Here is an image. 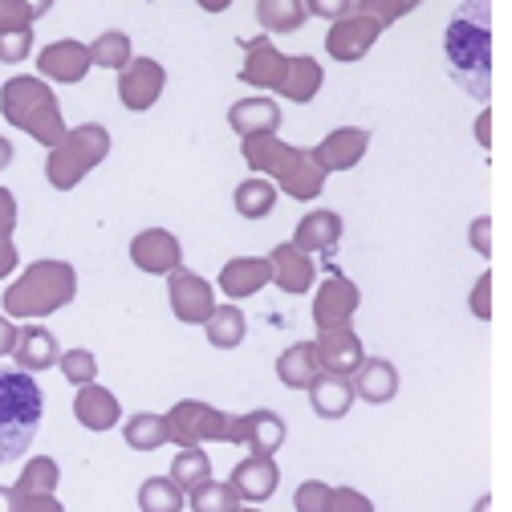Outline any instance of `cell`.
<instances>
[{"instance_id":"cell-26","label":"cell","mask_w":512,"mask_h":512,"mask_svg":"<svg viewBox=\"0 0 512 512\" xmlns=\"http://www.w3.org/2000/svg\"><path fill=\"white\" fill-rule=\"evenodd\" d=\"M338 240H342V216L338 212H326V208L309 212L297 224V232H293V244L301 252H330Z\"/></svg>"},{"instance_id":"cell-28","label":"cell","mask_w":512,"mask_h":512,"mask_svg":"<svg viewBox=\"0 0 512 512\" xmlns=\"http://www.w3.org/2000/svg\"><path fill=\"white\" fill-rule=\"evenodd\" d=\"M322 82H326V74H322V66L309 57V53H301V57H289V70H285V82H281V94L289 98V102H313L317 98V90H322Z\"/></svg>"},{"instance_id":"cell-39","label":"cell","mask_w":512,"mask_h":512,"mask_svg":"<svg viewBox=\"0 0 512 512\" xmlns=\"http://www.w3.org/2000/svg\"><path fill=\"white\" fill-rule=\"evenodd\" d=\"M330 484L326 480H301L293 492V508L297 512H326L330 508Z\"/></svg>"},{"instance_id":"cell-40","label":"cell","mask_w":512,"mask_h":512,"mask_svg":"<svg viewBox=\"0 0 512 512\" xmlns=\"http://www.w3.org/2000/svg\"><path fill=\"white\" fill-rule=\"evenodd\" d=\"M29 53H33V25L29 29H0V61L17 66V61H25Z\"/></svg>"},{"instance_id":"cell-8","label":"cell","mask_w":512,"mask_h":512,"mask_svg":"<svg viewBox=\"0 0 512 512\" xmlns=\"http://www.w3.org/2000/svg\"><path fill=\"white\" fill-rule=\"evenodd\" d=\"M167 301H171V313L175 322L183 326H204L212 309H216V289L191 269H175L167 273Z\"/></svg>"},{"instance_id":"cell-30","label":"cell","mask_w":512,"mask_h":512,"mask_svg":"<svg viewBox=\"0 0 512 512\" xmlns=\"http://www.w3.org/2000/svg\"><path fill=\"white\" fill-rule=\"evenodd\" d=\"M232 204L244 220H265L277 208V187H273V179H244L232 191Z\"/></svg>"},{"instance_id":"cell-50","label":"cell","mask_w":512,"mask_h":512,"mask_svg":"<svg viewBox=\"0 0 512 512\" xmlns=\"http://www.w3.org/2000/svg\"><path fill=\"white\" fill-rule=\"evenodd\" d=\"M13 159H17V151H13V143H9V139H0V171H5V167H9Z\"/></svg>"},{"instance_id":"cell-53","label":"cell","mask_w":512,"mask_h":512,"mask_svg":"<svg viewBox=\"0 0 512 512\" xmlns=\"http://www.w3.org/2000/svg\"><path fill=\"white\" fill-rule=\"evenodd\" d=\"M476 244L480 252H488V220H476Z\"/></svg>"},{"instance_id":"cell-2","label":"cell","mask_w":512,"mask_h":512,"mask_svg":"<svg viewBox=\"0 0 512 512\" xmlns=\"http://www.w3.org/2000/svg\"><path fill=\"white\" fill-rule=\"evenodd\" d=\"M244 163L256 175H273V187H281L293 200H317L326 187V171L313 163V155L281 143L277 135H248Z\"/></svg>"},{"instance_id":"cell-49","label":"cell","mask_w":512,"mask_h":512,"mask_svg":"<svg viewBox=\"0 0 512 512\" xmlns=\"http://www.w3.org/2000/svg\"><path fill=\"white\" fill-rule=\"evenodd\" d=\"M25 5V13H29V21H41L49 9H53V0H21Z\"/></svg>"},{"instance_id":"cell-29","label":"cell","mask_w":512,"mask_h":512,"mask_svg":"<svg viewBox=\"0 0 512 512\" xmlns=\"http://www.w3.org/2000/svg\"><path fill=\"white\" fill-rule=\"evenodd\" d=\"M204 330H208V342L216 350H236L244 342V334H248V317L236 305H216L212 317L204 322Z\"/></svg>"},{"instance_id":"cell-22","label":"cell","mask_w":512,"mask_h":512,"mask_svg":"<svg viewBox=\"0 0 512 512\" xmlns=\"http://www.w3.org/2000/svg\"><path fill=\"white\" fill-rule=\"evenodd\" d=\"M74 415H78V423L86 431H110L122 419V403L106 387H98V382H86V387H78Z\"/></svg>"},{"instance_id":"cell-20","label":"cell","mask_w":512,"mask_h":512,"mask_svg":"<svg viewBox=\"0 0 512 512\" xmlns=\"http://www.w3.org/2000/svg\"><path fill=\"white\" fill-rule=\"evenodd\" d=\"M57 358H61V346H57V338H53L45 326H25V330H17V342H13V362H17V370L37 374V370L57 366Z\"/></svg>"},{"instance_id":"cell-52","label":"cell","mask_w":512,"mask_h":512,"mask_svg":"<svg viewBox=\"0 0 512 512\" xmlns=\"http://www.w3.org/2000/svg\"><path fill=\"white\" fill-rule=\"evenodd\" d=\"M196 5H200L204 13H224V9L232 5V0H196Z\"/></svg>"},{"instance_id":"cell-51","label":"cell","mask_w":512,"mask_h":512,"mask_svg":"<svg viewBox=\"0 0 512 512\" xmlns=\"http://www.w3.org/2000/svg\"><path fill=\"white\" fill-rule=\"evenodd\" d=\"M0 512H17V496H13V488H0Z\"/></svg>"},{"instance_id":"cell-31","label":"cell","mask_w":512,"mask_h":512,"mask_svg":"<svg viewBox=\"0 0 512 512\" xmlns=\"http://www.w3.org/2000/svg\"><path fill=\"white\" fill-rule=\"evenodd\" d=\"M122 439H126V447H135V452H159L167 443V419L155 411H139L122 423Z\"/></svg>"},{"instance_id":"cell-42","label":"cell","mask_w":512,"mask_h":512,"mask_svg":"<svg viewBox=\"0 0 512 512\" xmlns=\"http://www.w3.org/2000/svg\"><path fill=\"white\" fill-rule=\"evenodd\" d=\"M354 0H305V17H322V21H342L350 13Z\"/></svg>"},{"instance_id":"cell-7","label":"cell","mask_w":512,"mask_h":512,"mask_svg":"<svg viewBox=\"0 0 512 512\" xmlns=\"http://www.w3.org/2000/svg\"><path fill=\"white\" fill-rule=\"evenodd\" d=\"M163 419H167V443H179V447L224 443V435H228V415L212 403H200V399L175 403Z\"/></svg>"},{"instance_id":"cell-56","label":"cell","mask_w":512,"mask_h":512,"mask_svg":"<svg viewBox=\"0 0 512 512\" xmlns=\"http://www.w3.org/2000/svg\"><path fill=\"white\" fill-rule=\"evenodd\" d=\"M480 512H488V500H480Z\"/></svg>"},{"instance_id":"cell-10","label":"cell","mask_w":512,"mask_h":512,"mask_svg":"<svg viewBox=\"0 0 512 512\" xmlns=\"http://www.w3.org/2000/svg\"><path fill=\"white\" fill-rule=\"evenodd\" d=\"M285 70H289V53H281V49L269 41V33L244 41V61H240V82H244V86L277 90V94H281Z\"/></svg>"},{"instance_id":"cell-11","label":"cell","mask_w":512,"mask_h":512,"mask_svg":"<svg viewBox=\"0 0 512 512\" xmlns=\"http://www.w3.org/2000/svg\"><path fill=\"white\" fill-rule=\"evenodd\" d=\"M358 301H362L358 285H354L346 273L334 269V273L322 281V289L313 293V326H317V330L350 326V317L358 313Z\"/></svg>"},{"instance_id":"cell-44","label":"cell","mask_w":512,"mask_h":512,"mask_svg":"<svg viewBox=\"0 0 512 512\" xmlns=\"http://www.w3.org/2000/svg\"><path fill=\"white\" fill-rule=\"evenodd\" d=\"M29 13L21 0H0V29H29Z\"/></svg>"},{"instance_id":"cell-32","label":"cell","mask_w":512,"mask_h":512,"mask_svg":"<svg viewBox=\"0 0 512 512\" xmlns=\"http://www.w3.org/2000/svg\"><path fill=\"white\" fill-rule=\"evenodd\" d=\"M256 21L265 33H297L305 25V0H256Z\"/></svg>"},{"instance_id":"cell-48","label":"cell","mask_w":512,"mask_h":512,"mask_svg":"<svg viewBox=\"0 0 512 512\" xmlns=\"http://www.w3.org/2000/svg\"><path fill=\"white\" fill-rule=\"evenodd\" d=\"M13 342H17V326L9 322L5 313H0V358H5V354H13Z\"/></svg>"},{"instance_id":"cell-14","label":"cell","mask_w":512,"mask_h":512,"mask_svg":"<svg viewBox=\"0 0 512 512\" xmlns=\"http://www.w3.org/2000/svg\"><path fill=\"white\" fill-rule=\"evenodd\" d=\"M313 350H317V362H322V374H338V378H350L366 362V350H362V342L350 326L322 330L313 342Z\"/></svg>"},{"instance_id":"cell-36","label":"cell","mask_w":512,"mask_h":512,"mask_svg":"<svg viewBox=\"0 0 512 512\" xmlns=\"http://www.w3.org/2000/svg\"><path fill=\"white\" fill-rule=\"evenodd\" d=\"M187 504L191 512H236L240 508V496L232 492V484H220V480H204L187 492Z\"/></svg>"},{"instance_id":"cell-17","label":"cell","mask_w":512,"mask_h":512,"mask_svg":"<svg viewBox=\"0 0 512 512\" xmlns=\"http://www.w3.org/2000/svg\"><path fill=\"white\" fill-rule=\"evenodd\" d=\"M228 484H232V492H236L240 500L261 504V500H269V496L277 492V484H281V468H277L273 456H248V460H240V464L232 468Z\"/></svg>"},{"instance_id":"cell-18","label":"cell","mask_w":512,"mask_h":512,"mask_svg":"<svg viewBox=\"0 0 512 512\" xmlns=\"http://www.w3.org/2000/svg\"><path fill=\"white\" fill-rule=\"evenodd\" d=\"M269 281L277 285V289H285V293H305V289H313V277H317V269H313V261H309V252H301L293 240L289 244H277L269 256Z\"/></svg>"},{"instance_id":"cell-37","label":"cell","mask_w":512,"mask_h":512,"mask_svg":"<svg viewBox=\"0 0 512 512\" xmlns=\"http://www.w3.org/2000/svg\"><path fill=\"white\" fill-rule=\"evenodd\" d=\"M208 476H212V464H208V456L200 452V447H183V452H175L171 484H179L183 492H191L196 484H204Z\"/></svg>"},{"instance_id":"cell-21","label":"cell","mask_w":512,"mask_h":512,"mask_svg":"<svg viewBox=\"0 0 512 512\" xmlns=\"http://www.w3.org/2000/svg\"><path fill=\"white\" fill-rule=\"evenodd\" d=\"M228 126H232L240 139H248V135H277L281 106L273 98H240L228 110Z\"/></svg>"},{"instance_id":"cell-54","label":"cell","mask_w":512,"mask_h":512,"mask_svg":"<svg viewBox=\"0 0 512 512\" xmlns=\"http://www.w3.org/2000/svg\"><path fill=\"white\" fill-rule=\"evenodd\" d=\"M476 135H480V143H484V147H488V110H484V114H480V131H476Z\"/></svg>"},{"instance_id":"cell-33","label":"cell","mask_w":512,"mask_h":512,"mask_svg":"<svg viewBox=\"0 0 512 512\" xmlns=\"http://www.w3.org/2000/svg\"><path fill=\"white\" fill-rule=\"evenodd\" d=\"M57 480H61L57 460L33 456V460L21 468V476H17V484H13V496H53V492H57Z\"/></svg>"},{"instance_id":"cell-5","label":"cell","mask_w":512,"mask_h":512,"mask_svg":"<svg viewBox=\"0 0 512 512\" xmlns=\"http://www.w3.org/2000/svg\"><path fill=\"white\" fill-rule=\"evenodd\" d=\"M78 297V269L70 261H33L9 289H5V313L17 322L29 317H49L66 309Z\"/></svg>"},{"instance_id":"cell-15","label":"cell","mask_w":512,"mask_h":512,"mask_svg":"<svg viewBox=\"0 0 512 512\" xmlns=\"http://www.w3.org/2000/svg\"><path fill=\"white\" fill-rule=\"evenodd\" d=\"M382 25H374L366 13H346L342 21H334V29L326 33V53L334 61H362L370 53V45L378 41Z\"/></svg>"},{"instance_id":"cell-6","label":"cell","mask_w":512,"mask_h":512,"mask_svg":"<svg viewBox=\"0 0 512 512\" xmlns=\"http://www.w3.org/2000/svg\"><path fill=\"white\" fill-rule=\"evenodd\" d=\"M106 155H110V131L102 122H82L74 131H66V139L49 151L45 179L57 191H74Z\"/></svg>"},{"instance_id":"cell-55","label":"cell","mask_w":512,"mask_h":512,"mask_svg":"<svg viewBox=\"0 0 512 512\" xmlns=\"http://www.w3.org/2000/svg\"><path fill=\"white\" fill-rule=\"evenodd\" d=\"M236 512H261V508H236Z\"/></svg>"},{"instance_id":"cell-35","label":"cell","mask_w":512,"mask_h":512,"mask_svg":"<svg viewBox=\"0 0 512 512\" xmlns=\"http://www.w3.org/2000/svg\"><path fill=\"white\" fill-rule=\"evenodd\" d=\"M183 504H187V496H183L179 484H171V476H151L139 488V508L143 512H183Z\"/></svg>"},{"instance_id":"cell-23","label":"cell","mask_w":512,"mask_h":512,"mask_svg":"<svg viewBox=\"0 0 512 512\" xmlns=\"http://www.w3.org/2000/svg\"><path fill=\"white\" fill-rule=\"evenodd\" d=\"M305 391H309V407L317 411V419H346L354 407L350 378H338V374H317Z\"/></svg>"},{"instance_id":"cell-27","label":"cell","mask_w":512,"mask_h":512,"mask_svg":"<svg viewBox=\"0 0 512 512\" xmlns=\"http://www.w3.org/2000/svg\"><path fill=\"white\" fill-rule=\"evenodd\" d=\"M317 374H322V362H317L313 342H293V346L277 358V378L285 382L289 391H305Z\"/></svg>"},{"instance_id":"cell-47","label":"cell","mask_w":512,"mask_h":512,"mask_svg":"<svg viewBox=\"0 0 512 512\" xmlns=\"http://www.w3.org/2000/svg\"><path fill=\"white\" fill-rule=\"evenodd\" d=\"M488 289H492V277L484 273V277L476 281V297H472V309H476L480 322H488Z\"/></svg>"},{"instance_id":"cell-9","label":"cell","mask_w":512,"mask_h":512,"mask_svg":"<svg viewBox=\"0 0 512 512\" xmlns=\"http://www.w3.org/2000/svg\"><path fill=\"white\" fill-rule=\"evenodd\" d=\"M163 86H167V70L159 66L155 57H131L118 70V98H122L126 110H135V114L151 110L159 102Z\"/></svg>"},{"instance_id":"cell-34","label":"cell","mask_w":512,"mask_h":512,"mask_svg":"<svg viewBox=\"0 0 512 512\" xmlns=\"http://www.w3.org/2000/svg\"><path fill=\"white\" fill-rule=\"evenodd\" d=\"M86 49H90V66H102V70H122L126 61L135 57V53H131V37H126L122 29L98 33L94 45H86Z\"/></svg>"},{"instance_id":"cell-57","label":"cell","mask_w":512,"mask_h":512,"mask_svg":"<svg viewBox=\"0 0 512 512\" xmlns=\"http://www.w3.org/2000/svg\"><path fill=\"white\" fill-rule=\"evenodd\" d=\"M415 5H423V0H415Z\"/></svg>"},{"instance_id":"cell-46","label":"cell","mask_w":512,"mask_h":512,"mask_svg":"<svg viewBox=\"0 0 512 512\" xmlns=\"http://www.w3.org/2000/svg\"><path fill=\"white\" fill-rule=\"evenodd\" d=\"M21 265V252H17V244L13 240H0V281H5L13 269Z\"/></svg>"},{"instance_id":"cell-16","label":"cell","mask_w":512,"mask_h":512,"mask_svg":"<svg viewBox=\"0 0 512 512\" xmlns=\"http://www.w3.org/2000/svg\"><path fill=\"white\" fill-rule=\"evenodd\" d=\"M37 70H41L45 82L78 86L90 74V49L82 41H53L37 53Z\"/></svg>"},{"instance_id":"cell-45","label":"cell","mask_w":512,"mask_h":512,"mask_svg":"<svg viewBox=\"0 0 512 512\" xmlns=\"http://www.w3.org/2000/svg\"><path fill=\"white\" fill-rule=\"evenodd\" d=\"M17 512H66L57 496H17Z\"/></svg>"},{"instance_id":"cell-43","label":"cell","mask_w":512,"mask_h":512,"mask_svg":"<svg viewBox=\"0 0 512 512\" xmlns=\"http://www.w3.org/2000/svg\"><path fill=\"white\" fill-rule=\"evenodd\" d=\"M13 228H17V200L9 187H0V240H13Z\"/></svg>"},{"instance_id":"cell-24","label":"cell","mask_w":512,"mask_h":512,"mask_svg":"<svg viewBox=\"0 0 512 512\" xmlns=\"http://www.w3.org/2000/svg\"><path fill=\"white\" fill-rule=\"evenodd\" d=\"M265 285H269V261L265 256H236V261H228L220 269V281H216V289H224L236 301L261 293Z\"/></svg>"},{"instance_id":"cell-38","label":"cell","mask_w":512,"mask_h":512,"mask_svg":"<svg viewBox=\"0 0 512 512\" xmlns=\"http://www.w3.org/2000/svg\"><path fill=\"white\" fill-rule=\"evenodd\" d=\"M57 366H61V374H66V382H74V387H86V382L98 378V358L90 350H61Z\"/></svg>"},{"instance_id":"cell-41","label":"cell","mask_w":512,"mask_h":512,"mask_svg":"<svg viewBox=\"0 0 512 512\" xmlns=\"http://www.w3.org/2000/svg\"><path fill=\"white\" fill-rule=\"evenodd\" d=\"M326 512H374V500L362 496L358 488H334L330 492V508Z\"/></svg>"},{"instance_id":"cell-19","label":"cell","mask_w":512,"mask_h":512,"mask_svg":"<svg viewBox=\"0 0 512 512\" xmlns=\"http://www.w3.org/2000/svg\"><path fill=\"white\" fill-rule=\"evenodd\" d=\"M350 387H354V399H362L370 407H382V403H391L399 395V370L387 358H370L350 374Z\"/></svg>"},{"instance_id":"cell-13","label":"cell","mask_w":512,"mask_h":512,"mask_svg":"<svg viewBox=\"0 0 512 512\" xmlns=\"http://www.w3.org/2000/svg\"><path fill=\"white\" fill-rule=\"evenodd\" d=\"M131 261H135V269H143L151 277H167V273L183 269V244L167 228H147L131 240Z\"/></svg>"},{"instance_id":"cell-4","label":"cell","mask_w":512,"mask_h":512,"mask_svg":"<svg viewBox=\"0 0 512 512\" xmlns=\"http://www.w3.org/2000/svg\"><path fill=\"white\" fill-rule=\"evenodd\" d=\"M0 114H5L13 126H21V131L41 143V147H57L61 139H66V118H61V106H57V94L49 90L45 78H29V74H17L5 82V90H0Z\"/></svg>"},{"instance_id":"cell-25","label":"cell","mask_w":512,"mask_h":512,"mask_svg":"<svg viewBox=\"0 0 512 512\" xmlns=\"http://www.w3.org/2000/svg\"><path fill=\"white\" fill-rule=\"evenodd\" d=\"M285 435H289L285 419L277 411H269V407L244 415V447H248L252 456H277Z\"/></svg>"},{"instance_id":"cell-12","label":"cell","mask_w":512,"mask_h":512,"mask_svg":"<svg viewBox=\"0 0 512 512\" xmlns=\"http://www.w3.org/2000/svg\"><path fill=\"white\" fill-rule=\"evenodd\" d=\"M366 151H370V131L366 126H338V131H330L309 155H313L317 167L330 175V171H354L366 159Z\"/></svg>"},{"instance_id":"cell-3","label":"cell","mask_w":512,"mask_h":512,"mask_svg":"<svg viewBox=\"0 0 512 512\" xmlns=\"http://www.w3.org/2000/svg\"><path fill=\"white\" fill-rule=\"evenodd\" d=\"M45 419V395L25 370H0V468L21 460Z\"/></svg>"},{"instance_id":"cell-1","label":"cell","mask_w":512,"mask_h":512,"mask_svg":"<svg viewBox=\"0 0 512 512\" xmlns=\"http://www.w3.org/2000/svg\"><path fill=\"white\" fill-rule=\"evenodd\" d=\"M443 57L452 82L472 94H492V0H464L443 29Z\"/></svg>"}]
</instances>
